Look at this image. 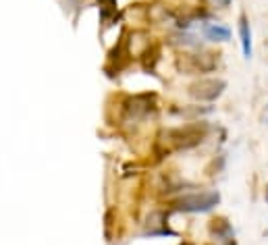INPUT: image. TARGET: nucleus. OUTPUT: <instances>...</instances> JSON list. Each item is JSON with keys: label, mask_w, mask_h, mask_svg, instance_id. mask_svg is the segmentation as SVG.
Returning <instances> with one entry per match:
<instances>
[{"label": "nucleus", "mask_w": 268, "mask_h": 245, "mask_svg": "<svg viewBox=\"0 0 268 245\" xmlns=\"http://www.w3.org/2000/svg\"><path fill=\"white\" fill-rule=\"evenodd\" d=\"M208 133H210V125L206 121H193L179 127L162 129L154 141V156L158 160H162L171 156L173 152L193 150L208 137Z\"/></svg>", "instance_id": "obj_1"}, {"label": "nucleus", "mask_w": 268, "mask_h": 245, "mask_svg": "<svg viewBox=\"0 0 268 245\" xmlns=\"http://www.w3.org/2000/svg\"><path fill=\"white\" fill-rule=\"evenodd\" d=\"M218 204H221V193L216 189L208 191H187L171 200V208L175 212H185V214H206L212 212Z\"/></svg>", "instance_id": "obj_2"}, {"label": "nucleus", "mask_w": 268, "mask_h": 245, "mask_svg": "<svg viewBox=\"0 0 268 245\" xmlns=\"http://www.w3.org/2000/svg\"><path fill=\"white\" fill-rule=\"evenodd\" d=\"M123 121L127 122H142L148 121L156 112V94L144 91V94L127 96L123 102Z\"/></svg>", "instance_id": "obj_3"}, {"label": "nucleus", "mask_w": 268, "mask_h": 245, "mask_svg": "<svg viewBox=\"0 0 268 245\" xmlns=\"http://www.w3.org/2000/svg\"><path fill=\"white\" fill-rule=\"evenodd\" d=\"M216 54L214 52H193V54H179L177 58V69L183 75H204V73H212L216 69Z\"/></svg>", "instance_id": "obj_4"}, {"label": "nucleus", "mask_w": 268, "mask_h": 245, "mask_svg": "<svg viewBox=\"0 0 268 245\" xmlns=\"http://www.w3.org/2000/svg\"><path fill=\"white\" fill-rule=\"evenodd\" d=\"M227 89V81L223 77H202L195 79L193 83H190L187 87V96L195 102H216L225 94Z\"/></svg>", "instance_id": "obj_5"}, {"label": "nucleus", "mask_w": 268, "mask_h": 245, "mask_svg": "<svg viewBox=\"0 0 268 245\" xmlns=\"http://www.w3.org/2000/svg\"><path fill=\"white\" fill-rule=\"evenodd\" d=\"M168 212L166 210H152L144 222V237H168L177 235L173 229H168Z\"/></svg>", "instance_id": "obj_6"}, {"label": "nucleus", "mask_w": 268, "mask_h": 245, "mask_svg": "<svg viewBox=\"0 0 268 245\" xmlns=\"http://www.w3.org/2000/svg\"><path fill=\"white\" fill-rule=\"evenodd\" d=\"M208 233H210V237L216 241V243H227L235 239V229L233 224L229 222V218L225 216H216L208 222Z\"/></svg>", "instance_id": "obj_7"}, {"label": "nucleus", "mask_w": 268, "mask_h": 245, "mask_svg": "<svg viewBox=\"0 0 268 245\" xmlns=\"http://www.w3.org/2000/svg\"><path fill=\"white\" fill-rule=\"evenodd\" d=\"M202 36L206 42H212V44H225L231 40V29L223 25V23H212V21H206L202 23Z\"/></svg>", "instance_id": "obj_8"}, {"label": "nucleus", "mask_w": 268, "mask_h": 245, "mask_svg": "<svg viewBox=\"0 0 268 245\" xmlns=\"http://www.w3.org/2000/svg\"><path fill=\"white\" fill-rule=\"evenodd\" d=\"M237 29H239V42H241L243 58L250 60V58L254 56V40H252V25H250V19H247L245 13L239 15V21H237Z\"/></svg>", "instance_id": "obj_9"}, {"label": "nucleus", "mask_w": 268, "mask_h": 245, "mask_svg": "<svg viewBox=\"0 0 268 245\" xmlns=\"http://www.w3.org/2000/svg\"><path fill=\"white\" fill-rule=\"evenodd\" d=\"M168 44L183 48V50H197V48H202V40L191 32H181V29H177V32L168 36Z\"/></svg>", "instance_id": "obj_10"}, {"label": "nucleus", "mask_w": 268, "mask_h": 245, "mask_svg": "<svg viewBox=\"0 0 268 245\" xmlns=\"http://www.w3.org/2000/svg\"><path fill=\"white\" fill-rule=\"evenodd\" d=\"M140 60H142V67H144L146 73H154L156 63L160 60V44L158 42H148V46L142 50V54H140Z\"/></svg>", "instance_id": "obj_11"}, {"label": "nucleus", "mask_w": 268, "mask_h": 245, "mask_svg": "<svg viewBox=\"0 0 268 245\" xmlns=\"http://www.w3.org/2000/svg\"><path fill=\"white\" fill-rule=\"evenodd\" d=\"M148 19H150L152 23H166V21L177 19V17H175V13L168 6L154 4V6H148Z\"/></svg>", "instance_id": "obj_12"}, {"label": "nucleus", "mask_w": 268, "mask_h": 245, "mask_svg": "<svg viewBox=\"0 0 268 245\" xmlns=\"http://www.w3.org/2000/svg\"><path fill=\"white\" fill-rule=\"evenodd\" d=\"M173 115H179V117H202V115H210L212 108L210 106H183V108H173L171 110Z\"/></svg>", "instance_id": "obj_13"}, {"label": "nucleus", "mask_w": 268, "mask_h": 245, "mask_svg": "<svg viewBox=\"0 0 268 245\" xmlns=\"http://www.w3.org/2000/svg\"><path fill=\"white\" fill-rule=\"evenodd\" d=\"M204 4L206 6H210V8H229L231 6V0H204Z\"/></svg>", "instance_id": "obj_14"}, {"label": "nucleus", "mask_w": 268, "mask_h": 245, "mask_svg": "<svg viewBox=\"0 0 268 245\" xmlns=\"http://www.w3.org/2000/svg\"><path fill=\"white\" fill-rule=\"evenodd\" d=\"M63 2H65L67 6H71V8H77L79 4H81V0H63Z\"/></svg>", "instance_id": "obj_15"}, {"label": "nucleus", "mask_w": 268, "mask_h": 245, "mask_svg": "<svg viewBox=\"0 0 268 245\" xmlns=\"http://www.w3.org/2000/svg\"><path fill=\"white\" fill-rule=\"evenodd\" d=\"M264 202L268 204V183H266V187H264Z\"/></svg>", "instance_id": "obj_16"}, {"label": "nucleus", "mask_w": 268, "mask_h": 245, "mask_svg": "<svg viewBox=\"0 0 268 245\" xmlns=\"http://www.w3.org/2000/svg\"><path fill=\"white\" fill-rule=\"evenodd\" d=\"M266 112H268V104H266Z\"/></svg>", "instance_id": "obj_17"}, {"label": "nucleus", "mask_w": 268, "mask_h": 245, "mask_svg": "<svg viewBox=\"0 0 268 245\" xmlns=\"http://www.w3.org/2000/svg\"><path fill=\"white\" fill-rule=\"evenodd\" d=\"M266 237H268V231H266Z\"/></svg>", "instance_id": "obj_18"}]
</instances>
